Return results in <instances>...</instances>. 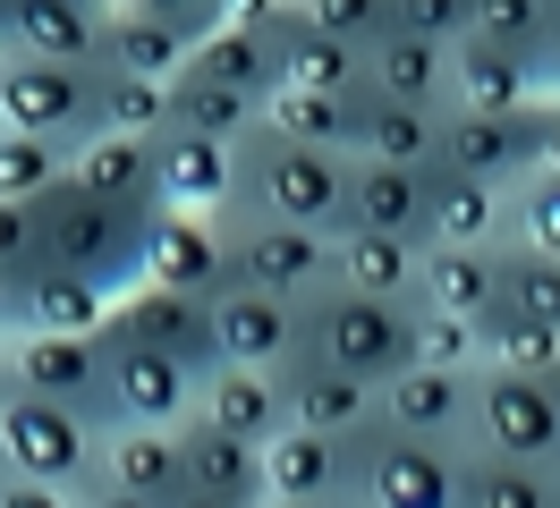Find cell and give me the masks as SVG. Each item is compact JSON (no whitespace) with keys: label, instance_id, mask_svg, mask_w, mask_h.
Listing matches in <instances>:
<instances>
[{"label":"cell","instance_id":"cell-1","mask_svg":"<svg viewBox=\"0 0 560 508\" xmlns=\"http://www.w3.org/2000/svg\"><path fill=\"white\" fill-rule=\"evenodd\" d=\"M349 169L340 153H315V144H289L264 119L238 135V203L221 221H289V229L340 237V203H349Z\"/></svg>","mask_w":560,"mask_h":508},{"label":"cell","instance_id":"cell-2","mask_svg":"<svg viewBox=\"0 0 560 508\" xmlns=\"http://www.w3.org/2000/svg\"><path fill=\"white\" fill-rule=\"evenodd\" d=\"M144 221L153 212H128V203H103L85 187H51L35 196V229H43V271H77L94 288H137V263H144Z\"/></svg>","mask_w":560,"mask_h":508},{"label":"cell","instance_id":"cell-3","mask_svg":"<svg viewBox=\"0 0 560 508\" xmlns=\"http://www.w3.org/2000/svg\"><path fill=\"white\" fill-rule=\"evenodd\" d=\"M306 356L331 373H357L383 390L390 373L417 365V305H383V297H349V288H323L306 305Z\"/></svg>","mask_w":560,"mask_h":508},{"label":"cell","instance_id":"cell-4","mask_svg":"<svg viewBox=\"0 0 560 508\" xmlns=\"http://www.w3.org/2000/svg\"><path fill=\"white\" fill-rule=\"evenodd\" d=\"M467 449H476V458H510V466L560 474V373H552V381H526V373L476 365Z\"/></svg>","mask_w":560,"mask_h":508},{"label":"cell","instance_id":"cell-5","mask_svg":"<svg viewBox=\"0 0 560 508\" xmlns=\"http://www.w3.org/2000/svg\"><path fill=\"white\" fill-rule=\"evenodd\" d=\"M0 128L43 135V144H69V153L94 144V135H103V68L0 51Z\"/></svg>","mask_w":560,"mask_h":508},{"label":"cell","instance_id":"cell-6","mask_svg":"<svg viewBox=\"0 0 560 508\" xmlns=\"http://www.w3.org/2000/svg\"><path fill=\"white\" fill-rule=\"evenodd\" d=\"M0 466L26 474V483H51V492H85L103 474V433L77 424L69 406L26 399L18 381L0 390Z\"/></svg>","mask_w":560,"mask_h":508},{"label":"cell","instance_id":"cell-7","mask_svg":"<svg viewBox=\"0 0 560 508\" xmlns=\"http://www.w3.org/2000/svg\"><path fill=\"white\" fill-rule=\"evenodd\" d=\"M357 508H467V440H417L374 424Z\"/></svg>","mask_w":560,"mask_h":508},{"label":"cell","instance_id":"cell-8","mask_svg":"<svg viewBox=\"0 0 560 508\" xmlns=\"http://www.w3.org/2000/svg\"><path fill=\"white\" fill-rule=\"evenodd\" d=\"M230 229V288H264V297L315 305L331 288V237L289 229V221H221Z\"/></svg>","mask_w":560,"mask_h":508},{"label":"cell","instance_id":"cell-9","mask_svg":"<svg viewBox=\"0 0 560 508\" xmlns=\"http://www.w3.org/2000/svg\"><path fill=\"white\" fill-rule=\"evenodd\" d=\"M0 365L9 381L26 390V399H51L69 406L77 424H94L110 433V381H103V339H60V331H26L0 347Z\"/></svg>","mask_w":560,"mask_h":508},{"label":"cell","instance_id":"cell-10","mask_svg":"<svg viewBox=\"0 0 560 508\" xmlns=\"http://www.w3.org/2000/svg\"><path fill=\"white\" fill-rule=\"evenodd\" d=\"M357 474H365V433L331 440V433H289L264 440V500H298V508H357Z\"/></svg>","mask_w":560,"mask_h":508},{"label":"cell","instance_id":"cell-11","mask_svg":"<svg viewBox=\"0 0 560 508\" xmlns=\"http://www.w3.org/2000/svg\"><path fill=\"white\" fill-rule=\"evenodd\" d=\"M103 339H119V347H153V356L187 365L196 381L212 373V305L205 297H178V288H144V280H137V288H119Z\"/></svg>","mask_w":560,"mask_h":508},{"label":"cell","instance_id":"cell-12","mask_svg":"<svg viewBox=\"0 0 560 508\" xmlns=\"http://www.w3.org/2000/svg\"><path fill=\"white\" fill-rule=\"evenodd\" d=\"M535 135H544V102L518 110V119H485V110H451L442 119V178H476V187H518L535 178Z\"/></svg>","mask_w":560,"mask_h":508},{"label":"cell","instance_id":"cell-13","mask_svg":"<svg viewBox=\"0 0 560 508\" xmlns=\"http://www.w3.org/2000/svg\"><path fill=\"white\" fill-rule=\"evenodd\" d=\"M306 356V305L264 297V288H221L212 297V365L280 373Z\"/></svg>","mask_w":560,"mask_h":508},{"label":"cell","instance_id":"cell-14","mask_svg":"<svg viewBox=\"0 0 560 508\" xmlns=\"http://www.w3.org/2000/svg\"><path fill=\"white\" fill-rule=\"evenodd\" d=\"M144 288H178V297H221L230 288V229L205 221V212H153L144 221Z\"/></svg>","mask_w":560,"mask_h":508},{"label":"cell","instance_id":"cell-15","mask_svg":"<svg viewBox=\"0 0 560 508\" xmlns=\"http://www.w3.org/2000/svg\"><path fill=\"white\" fill-rule=\"evenodd\" d=\"M103 17L110 0H0V51L103 68Z\"/></svg>","mask_w":560,"mask_h":508},{"label":"cell","instance_id":"cell-16","mask_svg":"<svg viewBox=\"0 0 560 508\" xmlns=\"http://www.w3.org/2000/svg\"><path fill=\"white\" fill-rule=\"evenodd\" d=\"M349 229L433 246V169L357 162V169H349V203H340V237H349Z\"/></svg>","mask_w":560,"mask_h":508},{"label":"cell","instance_id":"cell-17","mask_svg":"<svg viewBox=\"0 0 560 508\" xmlns=\"http://www.w3.org/2000/svg\"><path fill=\"white\" fill-rule=\"evenodd\" d=\"M103 381H110V424H162V433H178L196 415V373L153 356V347L103 339Z\"/></svg>","mask_w":560,"mask_h":508},{"label":"cell","instance_id":"cell-18","mask_svg":"<svg viewBox=\"0 0 560 508\" xmlns=\"http://www.w3.org/2000/svg\"><path fill=\"white\" fill-rule=\"evenodd\" d=\"M467 399H476V373L408 365L374 390V424L383 433H417V440H467Z\"/></svg>","mask_w":560,"mask_h":508},{"label":"cell","instance_id":"cell-19","mask_svg":"<svg viewBox=\"0 0 560 508\" xmlns=\"http://www.w3.org/2000/svg\"><path fill=\"white\" fill-rule=\"evenodd\" d=\"M153 187L162 212H205L221 221L238 203V144H205V135H153Z\"/></svg>","mask_w":560,"mask_h":508},{"label":"cell","instance_id":"cell-20","mask_svg":"<svg viewBox=\"0 0 560 508\" xmlns=\"http://www.w3.org/2000/svg\"><path fill=\"white\" fill-rule=\"evenodd\" d=\"M196 424L212 433L246 440V449H264L272 433H289V390H280V373H255V365H212L196 381Z\"/></svg>","mask_w":560,"mask_h":508},{"label":"cell","instance_id":"cell-21","mask_svg":"<svg viewBox=\"0 0 560 508\" xmlns=\"http://www.w3.org/2000/svg\"><path fill=\"white\" fill-rule=\"evenodd\" d=\"M272 51H280V94H365V51L340 34H315L298 17V0L272 17Z\"/></svg>","mask_w":560,"mask_h":508},{"label":"cell","instance_id":"cell-22","mask_svg":"<svg viewBox=\"0 0 560 508\" xmlns=\"http://www.w3.org/2000/svg\"><path fill=\"white\" fill-rule=\"evenodd\" d=\"M544 102V76L510 51H492L476 34H458L451 43V110H485V119H518Z\"/></svg>","mask_w":560,"mask_h":508},{"label":"cell","instance_id":"cell-23","mask_svg":"<svg viewBox=\"0 0 560 508\" xmlns=\"http://www.w3.org/2000/svg\"><path fill=\"white\" fill-rule=\"evenodd\" d=\"M501 255H510V246H424L417 305H424V314L485 322L492 305H501Z\"/></svg>","mask_w":560,"mask_h":508},{"label":"cell","instance_id":"cell-24","mask_svg":"<svg viewBox=\"0 0 560 508\" xmlns=\"http://www.w3.org/2000/svg\"><path fill=\"white\" fill-rule=\"evenodd\" d=\"M178 76H196V85H221V94H246L255 110L280 94V51H272V26H212Z\"/></svg>","mask_w":560,"mask_h":508},{"label":"cell","instance_id":"cell-25","mask_svg":"<svg viewBox=\"0 0 560 508\" xmlns=\"http://www.w3.org/2000/svg\"><path fill=\"white\" fill-rule=\"evenodd\" d=\"M280 390H289V424H306V433H374V381H357V373H331L315 356H298V365H280Z\"/></svg>","mask_w":560,"mask_h":508},{"label":"cell","instance_id":"cell-26","mask_svg":"<svg viewBox=\"0 0 560 508\" xmlns=\"http://www.w3.org/2000/svg\"><path fill=\"white\" fill-rule=\"evenodd\" d=\"M417 271H424V246H408V237H374V229L331 237V288H349V297L417 305Z\"/></svg>","mask_w":560,"mask_h":508},{"label":"cell","instance_id":"cell-27","mask_svg":"<svg viewBox=\"0 0 560 508\" xmlns=\"http://www.w3.org/2000/svg\"><path fill=\"white\" fill-rule=\"evenodd\" d=\"M365 110H374V94H272L264 102V128L289 135V144H315V153L357 162L365 153Z\"/></svg>","mask_w":560,"mask_h":508},{"label":"cell","instance_id":"cell-28","mask_svg":"<svg viewBox=\"0 0 560 508\" xmlns=\"http://www.w3.org/2000/svg\"><path fill=\"white\" fill-rule=\"evenodd\" d=\"M103 483L110 492H137V500L171 508L187 492V474H178V433L162 424H110L103 433Z\"/></svg>","mask_w":560,"mask_h":508},{"label":"cell","instance_id":"cell-29","mask_svg":"<svg viewBox=\"0 0 560 508\" xmlns=\"http://www.w3.org/2000/svg\"><path fill=\"white\" fill-rule=\"evenodd\" d=\"M178 474H187V492H212V500H238V508L264 500V449L212 433L196 415L178 424Z\"/></svg>","mask_w":560,"mask_h":508},{"label":"cell","instance_id":"cell-30","mask_svg":"<svg viewBox=\"0 0 560 508\" xmlns=\"http://www.w3.org/2000/svg\"><path fill=\"white\" fill-rule=\"evenodd\" d=\"M365 94L374 102H417V110H451V51L417 43V34H383L365 51Z\"/></svg>","mask_w":560,"mask_h":508},{"label":"cell","instance_id":"cell-31","mask_svg":"<svg viewBox=\"0 0 560 508\" xmlns=\"http://www.w3.org/2000/svg\"><path fill=\"white\" fill-rule=\"evenodd\" d=\"M69 187H85V196H103V203H128V212H162L153 144H137V135H94V144H77Z\"/></svg>","mask_w":560,"mask_h":508},{"label":"cell","instance_id":"cell-32","mask_svg":"<svg viewBox=\"0 0 560 508\" xmlns=\"http://www.w3.org/2000/svg\"><path fill=\"white\" fill-rule=\"evenodd\" d=\"M187 68V34L137 9H110L103 17V76H137V85H171Z\"/></svg>","mask_w":560,"mask_h":508},{"label":"cell","instance_id":"cell-33","mask_svg":"<svg viewBox=\"0 0 560 508\" xmlns=\"http://www.w3.org/2000/svg\"><path fill=\"white\" fill-rule=\"evenodd\" d=\"M467 34L492 43V51H510V60H526L544 85H552V68H560L552 0H467Z\"/></svg>","mask_w":560,"mask_h":508},{"label":"cell","instance_id":"cell-34","mask_svg":"<svg viewBox=\"0 0 560 508\" xmlns=\"http://www.w3.org/2000/svg\"><path fill=\"white\" fill-rule=\"evenodd\" d=\"M433 246H510V196L433 169Z\"/></svg>","mask_w":560,"mask_h":508},{"label":"cell","instance_id":"cell-35","mask_svg":"<svg viewBox=\"0 0 560 508\" xmlns=\"http://www.w3.org/2000/svg\"><path fill=\"white\" fill-rule=\"evenodd\" d=\"M103 322H110V288L77 280V271H35V280H26V331L103 339Z\"/></svg>","mask_w":560,"mask_h":508},{"label":"cell","instance_id":"cell-36","mask_svg":"<svg viewBox=\"0 0 560 508\" xmlns=\"http://www.w3.org/2000/svg\"><path fill=\"white\" fill-rule=\"evenodd\" d=\"M442 119H451V110H417V102H374V110H365V153H357V162L433 169V162H442Z\"/></svg>","mask_w":560,"mask_h":508},{"label":"cell","instance_id":"cell-37","mask_svg":"<svg viewBox=\"0 0 560 508\" xmlns=\"http://www.w3.org/2000/svg\"><path fill=\"white\" fill-rule=\"evenodd\" d=\"M264 110L246 94H221V85H196V76H171V128L178 135H205V144H238Z\"/></svg>","mask_w":560,"mask_h":508},{"label":"cell","instance_id":"cell-38","mask_svg":"<svg viewBox=\"0 0 560 508\" xmlns=\"http://www.w3.org/2000/svg\"><path fill=\"white\" fill-rule=\"evenodd\" d=\"M485 365L526 373V381H552V373H560V331L526 322V314H510V305H492V314H485Z\"/></svg>","mask_w":560,"mask_h":508},{"label":"cell","instance_id":"cell-39","mask_svg":"<svg viewBox=\"0 0 560 508\" xmlns=\"http://www.w3.org/2000/svg\"><path fill=\"white\" fill-rule=\"evenodd\" d=\"M467 508H560V474L510 466V458H476V449H467Z\"/></svg>","mask_w":560,"mask_h":508},{"label":"cell","instance_id":"cell-40","mask_svg":"<svg viewBox=\"0 0 560 508\" xmlns=\"http://www.w3.org/2000/svg\"><path fill=\"white\" fill-rule=\"evenodd\" d=\"M69 178V144H43V135L0 128V203H35Z\"/></svg>","mask_w":560,"mask_h":508},{"label":"cell","instance_id":"cell-41","mask_svg":"<svg viewBox=\"0 0 560 508\" xmlns=\"http://www.w3.org/2000/svg\"><path fill=\"white\" fill-rule=\"evenodd\" d=\"M501 305L526 314V322H544V331H560V255L510 246V255H501Z\"/></svg>","mask_w":560,"mask_h":508},{"label":"cell","instance_id":"cell-42","mask_svg":"<svg viewBox=\"0 0 560 508\" xmlns=\"http://www.w3.org/2000/svg\"><path fill=\"white\" fill-rule=\"evenodd\" d=\"M103 135H171V85H137V76H103Z\"/></svg>","mask_w":560,"mask_h":508},{"label":"cell","instance_id":"cell-43","mask_svg":"<svg viewBox=\"0 0 560 508\" xmlns=\"http://www.w3.org/2000/svg\"><path fill=\"white\" fill-rule=\"evenodd\" d=\"M510 246H526V255H560V178H518L510 187Z\"/></svg>","mask_w":560,"mask_h":508},{"label":"cell","instance_id":"cell-44","mask_svg":"<svg viewBox=\"0 0 560 508\" xmlns=\"http://www.w3.org/2000/svg\"><path fill=\"white\" fill-rule=\"evenodd\" d=\"M417 365L476 373L485 365V322H458V314H424L417 305Z\"/></svg>","mask_w":560,"mask_h":508},{"label":"cell","instance_id":"cell-45","mask_svg":"<svg viewBox=\"0 0 560 508\" xmlns=\"http://www.w3.org/2000/svg\"><path fill=\"white\" fill-rule=\"evenodd\" d=\"M298 17L315 34H340V43H357V51H374L390 34V0H298Z\"/></svg>","mask_w":560,"mask_h":508},{"label":"cell","instance_id":"cell-46","mask_svg":"<svg viewBox=\"0 0 560 508\" xmlns=\"http://www.w3.org/2000/svg\"><path fill=\"white\" fill-rule=\"evenodd\" d=\"M390 34H417V43L451 51L458 34H467V0H390Z\"/></svg>","mask_w":560,"mask_h":508},{"label":"cell","instance_id":"cell-47","mask_svg":"<svg viewBox=\"0 0 560 508\" xmlns=\"http://www.w3.org/2000/svg\"><path fill=\"white\" fill-rule=\"evenodd\" d=\"M0 271H18V280H35V271H43L35 203H0Z\"/></svg>","mask_w":560,"mask_h":508},{"label":"cell","instance_id":"cell-48","mask_svg":"<svg viewBox=\"0 0 560 508\" xmlns=\"http://www.w3.org/2000/svg\"><path fill=\"white\" fill-rule=\"evenodd\" d=\"M110 9H137V17H162V26H178V34H187V51H196V43L221 26V9H212V0H110Z\"/></svg>","mask_w":560,"mask_h":508},{"label":"cell","instance_id":"cell-49","mask_svg":"<svg viewBox=\"0 0 560 508\" xmlns=\"http://www.w3.org/2000/svg\"><path fill=\"white\" fill-rule=\"evenodd\" d=\"M0 508H77V492H51V483H26V474H0Z\"/></svg>","mask_w":560,"mask_h":508},{"label":"cell","instance_id":"cell-50","mask_svg":"<svg viewBox=\"0 0 560 508\" xmlns=\"http://www.w3.org/2000/svg\"><path fill=\"white\" fill-rule=\"evenodd\" d=\"M9 339H26V280L18 271H0V347Z\"/></svg>","mask_w":560,"mask_h":508},{"label":"cell","instance_id":"cell-51","mask_svg":"<svg viewBox=\"0 0 560 508\" xmlns=\"http://www.w3.org/2000/svg\"><path fill=\"white\" fill-rule=\"evenodd\" d=\"M212 9H221V26H272L289 0H212Z\"/></svg>","mask_w":560,"mask_h":508},{"label":"cell","instance_id":"cell-52","mask_svg":"<svg viewBox=\"0 0 560 508\" xmlns=\"http://www.w3.org/2000/svg\"><path fill=\"white\" fill-rule=\"evenodd\" d=\"M535 169L544 178H560V110L544 102V135H535Z\"/></svg>","mask_w":560,"mask_h":508},{"label":"cell","instance_id":"cell-53","mask_svg":"<svg viewBox=\"0 0 560 508\" xmlns=\"http://www.w3.org/2000/svg\"><path fill=\"white\" fill-rule=\"evenodd\" d=\"M77 508H153V500H137V492H110L103 474H94V483L77 492Z\"/></svg>","mask_w":560,"mask_h":508},{"label":"cell","instance_id":"cell-54","mask_svg":"<svg viewBox=\"0 0 560 508\" xmlns=\"http://www.w3.org/2000/svg\"><path fill=\"white\" fill-rule=\"evenodd\" d=\"M171 508H238V500H212V492H178Z\"/></svg>","mask_w":560,"mask_h":508},{"label":"cell","instance_id":"cell-55","mask_svg":"<svg viewBox=\"0 0 560 508\" xmlns=\"http://www.w3.org/2000/svg\"><path fill=\"white\" fill-rule=\"evenodd\" d=\"M544 102H552V110H560V76H552V85H544Z\"/></svg>","mask_w":560,"mask_h":508},{"label":"cell","instance_id":"cell-56","mask_svg":"<svg viewBox=\"0 0 560 508\" xmlns=\"http://www.w3.org/2000/svg\"><path fill=\"white\" fill-rule=\"evenodd\" d=\"M552 43H560V0H552ZM552 76H560V68H552Z\"/></svg>","mask_w":560,"mask_h":508},{"label":"cell","instance_id":"cell-57","mask_svg":"<svg viewBox=\"0 0 560 508\" xmlns=\"http://www.w3.org/2000/svg\"><path fill=\"white\" fill-rule=\"evenodd\" d=\"M255 508H298V500H255Z\"/></svg>","mask_w":560,"mask_h":508},{"label":"cell","instance_id":"cell-58","mask_svg":"<svg viewBox=\"0 0 560 508\" xmlns=\"http://www.w3.org/2000/svg\"><path fill=\"white\" fill-rule=\"evenodd\" d=\"M0 390H9V365H0Z\"/></svg>","mask_w":560,"mask_h":508},{"label":"cell","instance_id":"cell-59","mask_svg":"<svg viewBox=\"0 0 560 508\" xmlns=\"http://www.w3.org/2000/svg\"><path fill=\"white\" fill-rule=\"evenodd\" d=\"M0 474H9V466H0Z\"/></svg>","mask_w":560,"mask_h":508}]
</instances>
